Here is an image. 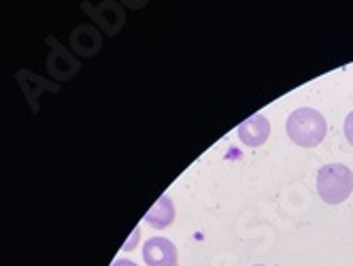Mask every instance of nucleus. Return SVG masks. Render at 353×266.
Instances as JSON below:
<instances>
[{"label":"nucleus","instance_id":"5","mask_svg":"<svg viewBox=\"0 0 353 266\" xmlns=\"http://www.w3.org/2000/svg\"><path fill=\"white\" fill-rule=\"evenodd\" d=\"M172 220H174V205L168 196H162L145 215V222L154 228H166Z\"/></svg>","mask_w":353,"mask_h":266},{"label":"nucleus","instance_id":"7","mask_svg":"<svg viewBox=\"0 0 353 266\" xmlns=\"http://www.w3.org/2000/svg\"><path fill=\"white\" fill-rule=\"evenodd\" d=\"M111 266H139V264H134L132 260H115Z\"/></svg>","mask_w":353,"mask_h":266},{"label":"nucleus","instance_id":"2","mask_svg":"<svg viewBox=\"0 0 353 266\" xmlns=\"http://www.w3.org/2000/svg\"><path fill=\"white\" fill-rule=\"evenodd\" d=\"M317 192L323 203L341 205L353 192V173L345 164H325L317 173Z\"/></svg>","mask_w":353,"mask_h":266},{"label":"nucleus","instance_id":"8","mask_svg":"<svg viewBox=\"0 0 353 266\" xmlns=\"http://www.w3.org/2000/svg\"><path fill=\"white\" fill-rule=\"evenodd\" d=\"M256 266H262V264H256Z\"/></svg>","mask_w":353,"mask_h":266},{"label":"nucleus","instance_id":"3","mask_svg":"<svg viewBox=\"0 0 353 266\" xmlns=\"http://www.w3.org/2000/svg\"><path fill=\"white\" fill-rule=\"evenodd\" d=\"M143 260L147 266H176V247L164 236H154L143 245Z\"/></svg>","mask_w":353,"mask_h":266},{"label":"nucleus","instance_id":"6","mask_svg":"<svg viewBox=\"0 0 353 266\" xmlns=\"http://www.w3.org/2000/svg\"><path fill=\"white\" fill-rule=\"evenodd\" d=\"M345 136H347V141L353 145V111L347 115V119H345Z\"/></svg>","mask_w":353,"mask_h":266},{"label":"nucleus","instance_id":"4","mask_svg":"<svg viewBox=\"0 0 353 266\" xmlns=\"http://www.w3.org/2000/svg\"><path fill=\"white\" fill-rule=\"evenodd\" d=\"M268 134H270V124L262 113L251 115L239 126V139L247 147H260V145L266 143Z\"/></svg>","mask_w":353,"mask_h":266},{"label":"nucleus","instance_id":"1","mask_svg":"<svg viewBox=\"0 0 353 266\" xmlns=\"http://www.w3.org/2000/svg\"><path fill=\"white\" fill-rule=\"evenodd\" d=\"M285 128H288V136L292 139V143L300 145V147H317L327 132L325 117L311 107L296 109L288 117Z\"/></svg>","mask_w":353,"mask_h":266}]
</instances>
